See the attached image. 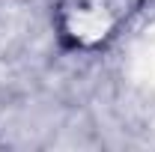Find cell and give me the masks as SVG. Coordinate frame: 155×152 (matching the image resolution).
<instances>
[{"label": "cell", "instance_id": "cell-1", "mask_svg": "<svg viewBox=\"0 0 155 152\" xmlns=\"http://www.w3.org/2000/svg\"><path fill=\"white\" fill-rule=\"evenodd\" d=\"M146 0H54L51 21L66 51L93 54L114 42Z\"/></svg>", "mask_w": 155, "mask_h": 152}]
</instances>
